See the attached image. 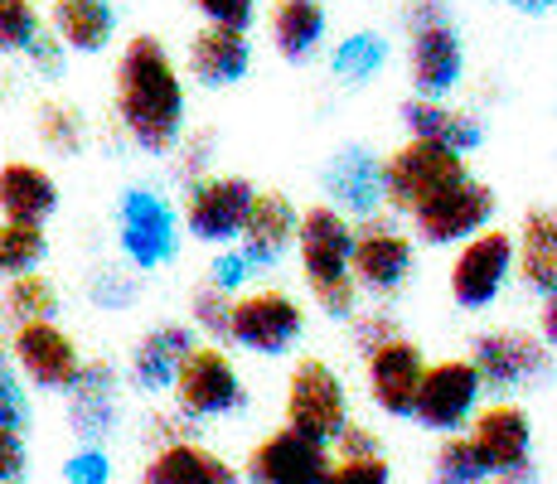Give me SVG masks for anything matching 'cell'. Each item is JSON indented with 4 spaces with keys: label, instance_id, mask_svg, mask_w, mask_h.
Returning a JSON list of instances; mask_svg holds the SVG:
<instances>
[{
    "label": "cell",
    "instance_id": "6da1fadb",
    "mask_svg": "<svg viewBox=\"0 0 557 484\" xmlns=\"http://www.w3.org/2000/svg\"><path fill=\"white\" fill-rule=\"evenodd\" d=\"M112 78H116V122H122L126 141L146 150V156H170L175 141L185 136L189 97L165 39L132 35Z\"/></svg>",
    "mask_w": 557,
    "mask_h": 484
},
{
    "label": "cell",
    "instance_id": "7a4b0ae2",
    "mask_svg": "<svg viewBox=\"0 0 557 484\" xmlns=\"http://www.w3.org/2000/svg\"><path fill=\"white\" fill-rule=\"evenodd\" d=\"M349 243H355V219H345L330 203H310L296 213V247H301V276L306 290L330 320H355V272H349Z\"/></svg>",
    "mask_w": 557,
    "mask_h": 484
},
{
    "label": "cell",
    "instance_id": "3957f363",
    "mask_svg": "<svg viewBox=\"0 0 557 484\" xmlns=\"http://www.w3.org/2000/svg\"><path fill=\"white\" fill-rule=\"evenodd\" d=\"M460 175H470L466 156H456V150H446L436 141H412V136H407L398 150L383 156V209L412 213V209H422L432 194L456 185Z\"/></svg>",
    "mask_w": 557,
    "mask_h": 484
},
{
    "label": "cell",
    "instance_id": "277c9868",
    "mask_svg": "<svg viewBox=\"0 0 557 484\" xmlns=\"http://www.w3.org/2000/svg\"><path fill=\"white\" fill-rule=\"evenodd\" d=\"M116 247H122V257L136 272H156V266L175 262L180 219L165 194H156L151 185L122 189V203H116Z\"/></svg>",
    "mask_w": 557,
    "mask_h": 484
},
{
    "label": "cell",
    "instance_id": "5b68a950",
    "mask_svg": "<svg viewBox=\"0 0 557 484\" xmlns=\"http://www.w3.org/2000/svg\"><path fill=\"white\" fill-rule=\"evenodd\" d=\"M306 335V310L296 296H286L282 286H257V290H238L228 310V339L248 353L276 359L286 353L296 339Z\"/></svg>",
    "mask_w": 557,
    "mask_h": 484
},
{
    "label": "cell",
    "instance_id": "8992f818",
    "mask_svg": "<svg viewBox=\"0 0 557 484\" xmlns=\"http://www.w3.org/2000/svg\"><path fill=\"white\" fill-rule=\"evenodd\" d=\"M286 426L330 446L349 426V397L339 373L325 359H296L286 373Z\"/></svg>",
    "mask_w": 557,
    "mask_h": 484
},
{
    "label": "cell",
    "instance_id": "52a82bcc",
    "mask_svg": "<svg viewBox=\"0 0 557 484\" xmlns=\"http://www.w3.org/2000/svg\"><path fill=\"white\" fill-rule=\"evenodd\" d=\"M495 209H499V194L490 189L485 179L460 175L456 185H446L442 194H432V199H426L422 209H412L407 219H412L417 243H426V247H451V243L475 238L480 228H490Z\"/></svg>",
    "mask_w": 557,
    "mask_h": 484
},
{
    "label": "cell",
    "instance_id": "ba28073f",
    "mask_svg": "<svg viewBox=\"0 0 557 484\" xmlns=\"http://www.w3.org/2000/svg\"><path fill=\"white\" fill-rule=\"evenodd\" d=\"M412 266H417L412 238H407L388 213H369V219L355 223L349 272H355L359 290H369V296H393V290H403V282L412 276Z\"/></svg>",
    "mask_w": 557,
    "mask_h": 484
},
{
    "label": "cell",
    "instance_id": "9c48e42d",
    "mask_svg": "<svg viewBox=\"0 0 557 484\" xmlns=\"http://www.w3.org/2000/svg\"><path fill=\"white\" fill-rule=\"evenodd\" d=\"M170 393H175L180 412L195 417V422H203V417H233L248 402L238 369H233V359L219 344H195V349L185 353V363H180Z\"/></svg>",
    "mask_w": 557,
    "mask_h": 484
},
{
    "label": "cell",
    "instance_id": "30bf717a",
    "mask_svg": "<svg viewBox=\"0 0 557 484\" xmlns=\"http://www.w3.org/2000/svg\"><path fill=\"white\" fill-rule=\"evenodd\" d=\"M257 185L248 175H199L185 185V233L209 247L238 243Z\"/></svg>",
    "mask_w": 557,
    "mask_h": 484
},
{
    "label": "cell",
    "instance_id": "8fae6325",
    "mask_svg": "<svg viewBox=\"0 0 557 484\" xmlns=\"http://www.w3.org/2000/svg\"><path fill=\"white\" fill-rule=\"evenodd\" d=\"M470 363H475L480 383L490 393H519L529 383H548L553 378V353L539 335L523 330H485L470 344Z\"/></svg>",
    "mask_w": 557,
    "mask_h": 484
},
{
    "label": "cell",
    "instance_id": "7c38bea8",
    "mask_svg": "<svg viewBox=\"0 0 557 484\" xmlns=\"http://www.w3.org/2000/svg\"><path fill=\"white\" fill-rule=\"evenodd\" d=\"M480 393H485V383H480V373H475V363L470 359L426 363L422 383H417L412 417H417V426H426V432L451 436V432H460V426L470 422V417H475Z\"/></svg>",
    "mask_w": 557,
    "mask_h": 484
},
{
    "label": "cell",
    "instance_id": "4fadbf2b",
    "mask_svg": "<svg viewBox=\"0 0 557 484\" xmlns=\"http://www.w3.org/2000/svg\"><path fill=\"white\" fill-rule=\"evenodd\" d=\"M509 276H513V233L480 228L475 238L460 243L451 262V300L460 310H490L505 296Z\"/></svg>",
    "mask_w": 557,
    "mask_h": 484
},
{
    "label": "cell",
    "instance_id": "5bb4252c",
    "mask_svg": "<svg viewBox=\"0 0 557 484\" xmlns=\"http://www.w3.org/2000/svg\"><path fill=\"white\" fill-rule=\"evenodd\" d=\"M407 78L417 97H451L466 83V39L456 29V15L432 25L407 29Z\"/></svg>",
    "mask_w": 557,
    "mask_h": 484
},
{
    "label": "cell",
    "instance_id": "9a60e30c",
    "mask_svg": "<svg viewBox=\"0 0 557 484\" xmlns=\"http://www.w3.org/2000/svg\"><path fill=\"white\" fill-rule=\"evenodd\" d=\"M10 359H15V369L25 373L29 383L45 387V393H69L83 369L78 344H73V335L59 320H25V325H15V335H10Z\"/></svg>",
    "mask_w": 557,
    "mask_h": 484
},
{
    "label": "cell",
    "instance_id": "2e32d148",
    "mask_svg": "<svg viewBox=\"0 0 557 484\" xmlns=\"http://www.w3.org/2000/svg\"><path fill=\"white\" fill-rule=\"evenodd\" d=\"M320 194L345 219L383 213V156H373V146H363V141L335 146L325 170H320Z\"/></svg>",
    "mask_w": 557,
    "mask_h": 484
},
{
    "label": "cell",
    "instance_id": "e0dca14e",
    "mask_svg": "<svg viewBox=\"0 0 557 484\" xmlns=\"http://www.w3.org/2000/svg\"><path fill=\"white\" fill-rule=\"evenodd\" d=\"M422 369H426V359H422V344L417 339L393 335V339L373 344V349L363 353V383H369L373 407L388 417H412Z\"/></svg>",
    "mask_w": 557,
    "mask_h": 484
},
{
    "label": "cell",
    "instance_id": "ac0fdd59",
    "mask_svg": "<svg viewBox=\"0 0 557 484\" xmlns=\"http://www.w3.org/2000/svg\"><path fill=\"white\" fill-rule=\"evenodd\" d=\"M330 446L276 426L248 450V484H325Z\"/></svg>",
    "mask_w": 557,
    "mask_h": 484
},
{
    "label": "cell",
    "instance_id": "d6986e66",
    "mask_svg": "<svg viewBox=\"0 0 557 484\" xmlns=\"http://www.w3.org/2000/svg\"><path fill=\"white\" fill-rule=\"evenodd\" d=\"M122 422L116 402V369L107 359H88L69 387V426L83 446H102Z\"/></svg>",
    "mask_w": 557,
    "mask_h": 484
},
{
    "label": "cell",
    "instance_id": "ffe728a7",
    "mask_svg": "<svg viewBox=\"0 0 557 484\" xmlns=\"http://www.w3.org/2000/svg\"><path fill=\"white\" fill-rule=\"evenodd\" d=\"M238 252L252 262V272H267L286 257V247L296 243V203L282 189H257L248 203V219L238 233Z\"/></svg>",
    "mask_w": 557,
    "mask_h": 484
},
{
    "label": "cell",
    "instance_id": "44dd1931",
    "mask_svg": "<svg viewBox=\"0 0 557 484\" xmlns=\"http://www.w3.org/2000/svg\"><path fill=\"white\" fill-rule=\"evenodd\" d=\"M398 122L412 141H436L456 156H470V150L485 146V126H480L475 112L466 107H451L446 97H407L398 107Z\"/></svg>",
    "mask_w": 557,
    "mask_h": 484
},
{
    "label": "cell",
    "instance_id": "7402d4cb",
    "mask_svg": "<svg viewBox=\"0 0 557 484\" xmlns=\"http://www.w3.org/2000/svg\"><path fill=\"white\" fill-rule=\"evenodd\" d=\"M252 69V39L248 29L228 25H199L189 35V73L203 88H238Z\"/></svg>",
    "mask_w": 557,
    "mask_h": 484
},
{
    "label": "cell",
    "instance_id": "603a6c76",
    "mask_svg": "<svg viewBox=\"0 0 557 484\" xmlns=\"http://www.w3.org/2000/svg\"><path fill=\"white\" fill-rule=\"evenodd\" d=\"M195 325H180V320H165V325L146 330L132 349V387L146 397H160L175 387V373L185 363V353L195 349Z\"/></svg>",
    "mask_w": 557,
    "mask_h": 484
},
{
    "label": "cell",
    "instance_id": "cb8c5ba5",
    "mask_svg": "<svg viewBox=\"0 0 557 484\" xmlns=\"http://www.w3.org/2000/svg\"><path fill=\"white\" fill-rule=\"evenodd\" d=\"M470 440L485 450L490 470H519L533 460V422L519 402H495L470 417Z\"/></svg>",
    "mask_w": 557,
    "mask_h": 484
},
{
    "label": "cell",
    "instance_id": "d4e9b609",
    "mask_svg": "<svg viewBox=\"0 0 557 484\" xmlns=\"http://www.w3.org/2000/svg\"><path fill=\"white\" fill-rule=\"evenodd\" d=\"M59 209V179L35 160L0 165V219L5 223H49Z\"/></svg>",
    "mask_w": 557,
    "mask_h": 484
},
{
    "label": "cell",
    "instance_id": "484cf974",
    "mask_svg": "<svg viewBox=\"0 0 557 484\" xmlns=\"http://www.w3.org/2000/svg\"><path fill=\"white\" fill-rule=\"evenodd\" d=\"M513 276L533 296L557 290V209H529L513 238Z\"/></svg>",
    "mask_w": 557,
    "mask_h": 484
},
{
    "label": "cell",
    "instance_id": "4316f807",
    "mask_svg": "<svg viewBox=\"0 0 557 484\" xmlns=\"http://www.w3.org/2000/svg\"><path fill=\"white\" fill-rule=\"evenodd\" d=\"M267 35H272V49L286 63H310L330 35V15L320 0H272Z\"/></svg>",
    "mask_w": 557,
    "mask_h": 484
},
{
    "label": "cell",
    "instance_id": "83f0119b",
    "mask_svg": "<svg viewBox=\"0 0 557 484\" xmlns=\"http://www.w3.org/2000/svg\"><path fill=\"white\" fill-rule=\"evenodd\" d=\"M141 484H238V470L199 440H165L141 470Z\"/></svg>",
    "mask_w": 557,
    "mask_h": 484
},
{
    "label": "cell",
    "instance_id": "f1b7e54d",
    "mask_svg": "<svg viewBox=\"0 0 557 484\" xmlns=\"http://www.w3.org/2000/svg\"><path fill=\"white\" fill-rule=\"evenodd\" d=\"M49 29L69 53H102L116 39V10L112 0H53Z\"/></svg>",
    "mask_w": 557,
    "mask_h": 484
},
{
    "label": "cell",
    "instance_id": "f546056e",
    "mask_svg": "<svg viewBox=\"0 0 557 484\" xmlns=\"http://www.w3.org/2000/svg\"><path fill=\"white\" fill-rule=\"evenodd\" d=\"M393 59V45L383 29H349L330 53V78L339 88H369Z\"/></svg>",
    "mask_w": 557,
    "mask_h": 484
},
{
    "label": "cell",
    "instance_id": "4dcf8cb0",
    "mask_svg": "<svg viewBox=\"0 0 557 484\" xmlns=\"http://www.w3.org/2000/svg\"><path fill=\"white\" fill-rule=\"evenodd\" d=\"M35 136L49 156L73 160V156H83V146H88V116H83L73 102H45L35 116Z\"/></svg>",
    "mask_w": 557,
    "mask_h": 484
},
{
    "label": "cell",
    "instance_id": "1f68e13d",
    "mask_svg": "<svg viewBox=\"0 0 557 484\" xmlns=\"http://www.w3.org/2000/svg\"><path fill=\"white\" fill-rule=\"evenodd\" d=\"M495 470H490L485 450L475 446L470 436H442V446H436L432 456V484H485Z\"/></svg>",
    "mask_w": 557,
    "mask_h": 484
},
{
    "label": "cell",
    "instance_id": "d6a6232c",
    "mask_svg": "<svg viewBox=\"0 0 557 484\" xmlns=\"http://www.w3.org/2000/svg\"><path fill=\"white\" fill-rule=\"evenodd\" d=\"M49 257V233L45 223H0V276H25L39 272Z\"/></svg>",
    "mask_w": 557,
    "mask_h": 484
},
{
    "label": "cell",
    "instance_id": "836d02e7",
    "mask_svg": "<svg viewBox=\"0 0 557 484\" xmlns=\"http://www.w3.org/2000/svg\"><path fill=\"white\" fill-rule=\"evenodd\" d=\"M0 310H5L15 325H25V320H53V315H59V286H53L45 272L10 276Z\"/></svg>",
    "mask_w": 557,
    "mask_h": 484
},
{
    "label": "cell",
    "instance_id": "e575fe53",
    "mask_svg": "<svg viewBox=\"0 0 557 484\" xmlns=\"http://www.w3.org/2000/svg\"><path fill=\"white\" fill-rule=\"evenodd\" d=\"M136 296H141V282H136V272H122V266H98V272L88 276V300L98 310H132Z\"/></svg>",
    "mask_w": 557,
    "mask_h": 484
},
{
    "label": "cell",
    "instance_id": "d590c367",
    "mask_svg": "<svg viewBox=\"0 0 557 484\" xmlns=\"http://www.w3.org/2000/svg\"><path fill=\"white\" fill-rule=\"evenodd\" d=\"M39 25L45 20H39L35 0H0V53H25Z\"/></svg>",
    "mask_w": 557,
    "mask_h": 484
},
{
    "label": "cell",
    "instance_id": "8d00e7d4",
    "mask_svg": "<svg viewBox=\"0 0 557 484\" xmlns=\"http://www.w3.org/2000/svg\"><path fill=\"white\" fill-rule=\"evenodd\" d=\"M228 310H233V296L219 286H209V282H203L195 290V300H189V320H195V330H203L213 344L228 339Z\"/></svg>",
    "mask_w": 557,
    "mask_h": 484
},
{
    "label": "cell",
    "instance_id": "74e56055",
    "mask_svg": "<svg viewBox=\"0 0 557 484\" xmlns=\"http://www.w3.org/2000/svg\"><path fill=\"white\" fill-rule=\"evenodd\" d=\"M29 422H35V407H29L15 369H10V353L0 349V426H10V432H29Z\"/></svg>",
    "mask_w": 557,
    "mask_h": 484
},
{
    "label": "cell",
    "instance_id": "f35d334b",
    "mask_svg": "<svg viewBox=\"0 0 557 484\" xmlns=\"http://www.w3.org/2000/svg\"><path fill=\"white\" fill-rule=\"evenodd\" d=\"M325 484H393V466L379 456H349L325 470Z\"/></svg>",
    "mask_w": 557,
    "mask_h": 484
},
{
    "label": "cell",
    "instance_id": "ab89813d",
    "mask_svg": "<svg viewBox=\"0 0 557 484\" xmlns=\"http://www.w3.org/2000/svg\"><path fill=\"white\" fill-rule=\"evenodd\" d=\"M180 160H175V175L185 179H199V175H209V165H213V150H219V136L203 126V132H195V136H180Z\"/></svg>",
    "mask_w": 557,
    "mask_h": 484
},
{
    "label": "cell",
    "instance_id": "60d3db41",
    "mask_svg": "<svg viewBox=\"0 0 557 484\" xmlns=\"http://www.w3.org/2000/svg\"><path fill=\"white\" fill-rule=\"evenodd\" d=\"M25 59H29V69L39 73V78H63V69H69V49L59 45V35H53L49 25H39V35L29 39V49H25Z\"/></svg>",
    "mask_w": 557,
    "mask_h": 484
},
{
    "label": "cell",
    "instance_id": "b9f144b4",
    "mask_svg": "<svg viewBox=\"0 0 557 484\" xmlns=\"http://www.w3.org/2000/svg\"><path fill=\"white\" fill-rule=\"evenodd\" d=\"M63 480L69 484H112V456L102 446H83L63 460Z\"/></svg>",
    "mask_w": 557,
    "mask_h": 484
},
{
    "label": "cell",
    "instance_id": "7bdbcfd3",
    "mask_svg": "<svg viewBox=\"0 0 557 484\" xmlns=\"http://www.w3.org/2000/svg\"><path fill=\"white\" fill-rule=\"evenodd\" d=\"M189 10H199L203 25H228V29H252L257 0H189Z\"/></svg>",
    "mask_w": 557,
    "mask_h": 484
},
{
    "label": "cell",
    "instance_id": "ee69618b",
    "mask_svg": "<svg viewBox=\"0 0 557 484\" xmlns=\"http://www.w3.org/2000/svg\"><path fill=\"white\" fill-rule=\"evenodd\" d=\"M248 276H252V262L238 247H219V257L209 262V286L228 290V296H238V290L248 286Z\"/></svg>",
    "mask_w": 557,
    "mask_h": 484
},
{
    "label": "cell",
    "instance_id": "f6af8a7d",
    "mask_svg": "<svg viewBox=\"0 0 557 484\" xmlns=\"http://www.w3.org/2000/svg\"><path fill=\"white\" fill-rule=\"evenodd\" d=\"M29 470V450H25V432H10L0 426V484H20Z\"/></svg>",
    "mask_w": 557,
    "mask_h": 484
},
{
    "label": "cell",
    "instance_id": "bcb514c9",
    "mask_svg": "<svg viewBox=\"0 0 557 484\" xmlns=\"http://www.w3.org/2000/svg\"><path fill=\"white\" fill-rule=\"evenodd\" d=\"M393 335H398V320H393V315H363V320H355V344L363 353H369L373 344L393 339Z\"/></svg>",
    "mask_w": 557,
    "mask_h": 484
},
{
    "label": "cell",
    "instance_id": "7dc6e473",
    "mask_svg": "<svg viewBox=\"0 0 557 484\" xmlns=\"http://www.w3.org/2000/svg\"><path fill=\"white\" fill-rule=\"evenodd\" d=\"M330 446L339 450V460H349V456H379V436L363 432V426H355V422H349L345 432L330 440Z\"/></svg>",
    "mask_w": 557,
    "mask_h": 484
},
{
    "label": "cell",
    "instance_id": "c3c4849f",
    "mask_svg": "<svg viewBox=\"0 0 557 484\" xmlns=\"http://www.w3.org/2000/svg\"><path fill=\"white\" fill-rule=\"evenodd\" d=\"M451 15V0H412V5H407V29L412 25H432V20H446Z\"/></svg>",
    "mask_w": 557,
    "mask_h": 484
},
{
    "label": "cell",
    "instance_id": "681fc988",
    "mask_svg": "<svg viewBox=\"0 0 557 484\" xmlns=\"http://www.w3.org/2000/svg\"><path fill=\"white\" fill-rule=\"evenodd\" d=\"M539 339L548 344V353H557V290L543 296V310H539Z\"/></svg>",
    "mask_w": 557,
    "mask_h": 484
},
{
    "label": "cell",
    "instance_id": "f907efd6",
    "mask_svg": "<svg viewBox=\"0 0 557 484\" xmlns=\"http://www.w3.org/2000/svg\"><path fill=\"white\" fill-rule=\"evenodd\" d=\"M485 484H539V470H533V460H529V466H519V470H499V475H490Z\"/></svg>",
    "mask_w": 557,
    "mask_h": 484
},
{
    "label": "cell",
    "instance_id": "816d5d0a",
    "mask_svg": "<svg viewBox=\"0 0 557 484\" xmlns=\"http://www.w3.org/2000/svg\"><path fill=\"white\" fill-rule=\"evenodd\" d=\"M505 5L519 15H548V10H557V0H505Z\"/></svg>",
    "mask_w": 557,
    "mask_h": 484
},
{
    "label": "cell",
    "instance_id": "f5cc1de1",
    "mask_svg": "<svg viewBox=\"0 0 557 484\" xmlns=\"http://www.w3.org/2000/svg\"><path fill=\"white\" fill-rule=\"evenodd\" d=\"M426 484H432V480H426Z\"/></svg>",
    "mask_w": 557,
    "mask_h": 484
},
{
    "label": "cell",
    "instance_id": "db71d44e",
    "mask_svg": "<svg viewBox=\"0 0 557 484\" xmlns=\"http://www.w3.org/2000/svg\"><path fill=\"white\" fill-rule=\"evenodd\" d=\"M0 223H5V219H0Z\"/></svg>",
    "mask_w": 557,
    "mask_h": 484
}]
</instances>
